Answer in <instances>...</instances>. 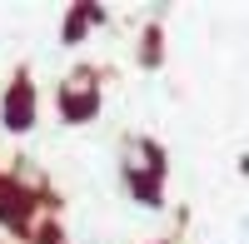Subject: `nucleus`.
Returning a JSON list of instances; mask_svg holds the SVG:
<instances>
[{
    "label": "nucleus",
    "mask_w": 249,
    "mask_h": 244,
    "mask_svg": "<svg viewBox=\"0 0 249 244\" xmlns=\"http://www.w3.org/2000/svg\"><path fill=\"white\" fill-rule=\"evenodd\" d=\"M244 229H249V225H244Z\"/></svg>",
    "instance_id": "0eeeda50"
},
{
    "label": "nucleus",
    "mask_w": 249,
    "mask_h": 244,
    "mask_svg": "<svg viewBox=\"0 0 249 244\" xmlns=\"http://www.w3.org/2000/svg\"><path fill=\"white\" fill-rule=\"evenodd\" d=\"M155 244H175V239H155Z\"/></svg>",
    "instance_id": "423d86ee"
},
{
    "label": "nucleus",
    "mask_w": 249,
    "mask_h": 244,
    "mask_svg": "<svg viewBox=\"0 0 249 244\" xmlns=\"http://www.w3.org/2000/svg\"><path fill=\"white\" fill-rule=\"evenodd\" d=\"M35 120H40V90H35L30 70L20 65L5 85H0V130L5 135H30Z\"/></svg>",
    "instance_id": "f03ea898"
},
{
    "label": "nucleus",
    "mask_w": 249,
    "mask_h": 244,
    "mask_svg": "<svg viewBox=\"0 0 249 244\" xmlns=\"http://www.w3.org/2000/svg\"><path fill=\"white\" fill-rule=\"evenodd\" d=\"M120 179H124V190H130V199H135L140 209H160L164 205V174H150V170H140V165L124 159Z\"/></svg>",
    "instance_id": "20e7f679"
},
{
    "label": "nucleus",
    "mask_w": 249,
    "mask_h": 244,
    "mask_svg": "<svg viewBox=\"0 0 249 244\" xmlns=\"http://www.w3.org/2000/svg\"><path fill=\"white\" fill-rule=\"evenodd\" d=\"M110 20V10L105 5H95V0H75V5L60 15V45H80L95 25H105Z\"/></svg>",
    "instance_id": "7ed1b4c3"
},
{
    "label": "nucleus",
    "mask_w": 249,
    "mask_h": 244,
    "mask_svg": "<svg viewBox=\"0 0 249 244\" xmlns=\"http://www.w3.org/2000/svg\"><path fill=\"white\" fill-rule=\"evenodd\" d=\"M100 105H105V90H100L95 70H70L55 85V110H60L65 125H90V120H100Z\"/></svg>",
    "instance_id": "f257e3e1"
},
{
    "label": "nucleus",
    "mask_w": 249,
    "mask_h": 244,
    "mask_svg": "<svg viewBox=\"0 0 249 244\" xmlns=\"http://www.w3.org/2000/svg\"><path fill=\"white\" fill-rule=\"evenodd\" d=\"M140 65H144V70H160V65H164V35H160V20L140 35Z\"/></svg>",
    "instance_id": "39448f33"
}]
</instances>
